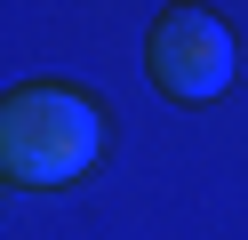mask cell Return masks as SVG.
Masks as SVG:
<instances>
[{
    "label": "cell",
    "instance_id": "obj_1",
    "mask_svg": "<svg viewBox=\"0 0 248 240\" xmlns=\"http://www.w3.org/2000/svg\"><path fill=\"white\" fill-rule=\"evenodd\" d=\"M104 160V112L80 88H56V80H24L0 104V168L8 184H72Z\"/></svg>",
    "mask_w": 248,
    "mask_h": 240
},
{
    "label": "cell",
    "instance_id": "obj_2",
    "mask_svg": "<svg viewBox=\"0 0 248 240\" xmlns=\"http://www.w3.org/2000/svg\"><path fill=\"white\" fill-rule=\"evenodd\" d=\"M144 72L168 104H216L232 88V32L208 8H160L144 40Z\"/></svg>",
    "mask_w": 248,
    "mask_h": 240
}]
</instances>
